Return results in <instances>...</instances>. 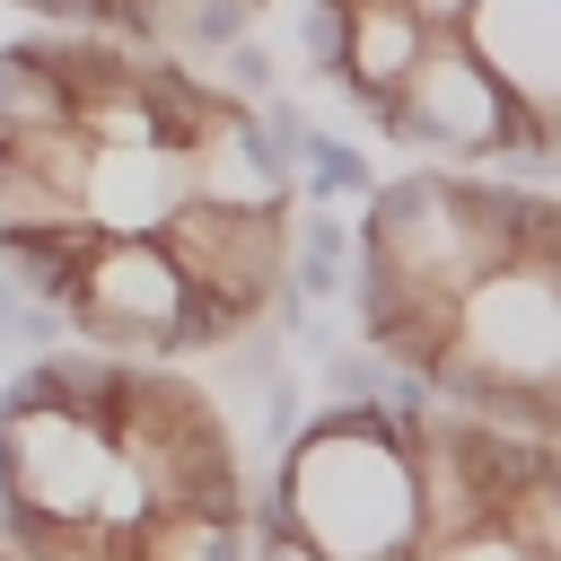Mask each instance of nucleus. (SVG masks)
Instances as JSON below:
<instances>
[{
    "label": "nucleus",
    "instance_id": "obj_5",
    "mask_svg": "<svg viewBox=\"0 0 561 561\" xmlns=\"http://www.w3.org/2000/svg\"><path fill=\"white\" fill-rule=\"evenodd\" d=\"M131 561H245V526H219V517H149V526H131Z\"/></svg>",
    "mask_w": 561,
    "mask_h": 561
},
{
    "label": "nucleus",
    "instance_id": "obj_12",
    "mask_svg": "<svg viewBox=\"0 0 561 561\" xmlns=\"http://www.w3.org/2000/svg\"><path fill=\"white\" fill-rule=\"evenodd\" d=\"M307 61H316V79L342 70V18L333 9H307Z\"/></svg>",
    "mask_w": 561,
    "mask_h": 561
},
{
    "label": "nucleus",
    "instance_id": "obj_11",
    "mask_svg": "<svg viewBox=\"0 0 561 561\" xmlns=\"http://www.w3.org/2000/svg\"><path fill=\"white\" fill-rule=\"evenodd\" d=\"M298 254H316V263H351V219L324 210V202H307V219H298Z\"/></svg>",
    "mask_w": 561,
    "mask_h": 561
},
{
    "label": "nucleus",
    "instance_id": "obj_6",
    "mask_svg": "<svg viewBox=\"0 0 561 561\" xmlns=\"http://www.w3.org/2000/svg\"><path fill=\"white\" fill-rule=\"evenodd\" d=\"M491 543H500V552H517V561H561V473H552V482H535L526 500L491 508Z\"/></svg>",
    "mask_w": 561,
    "mask_h": 561
},
{
    "label": "nucleus",
    "instance_id": "obj_9",
    "mask_svg": "<svg viewBox=\"0 0 561 561\" xmlns=\"http://www.w3.org/2000/svg\"><path fill=\"white\" fill-rule=\"evenodd\" d=\"M272 88H280V61H272V53L254 44V35L219 53V79H210V96H228V105H245V96H254V105H263Z\"/></svg>",
    "mask_w": 561,
    "mask_h": 561
},
{
    "label": "nucleus",
    "instance_id": "obj_16",
    "mask_svg": "<svg viewBox=\"0 0 561 561\" xmlns=\"http://www.w3.org/2000/svg\"><path fill=\"white\" fill-rule=\"evenodd\" d=\"M403 561H412V552H403Z\"/></svg>",
    "mask_w": 561,
    "mask_h": 561
},
{
    "label": "nucleus",
    "instance_id": "obj_15",
    "mask_svg": "<svg viewBox=\"0 0 561 561\" xmlns=\"http://www.w3.org/2000/svg\"><path fill=\"white\" fill-rule=\"evenodd\" d=\"M307 9H333V18H342V9H351V0H307Z\"/></svg>",
    "mask_w": 561,
    "mask_h": 561
},
{
    "label": "nucleus",
    "instance_id": "obj_13",
    "mask_svg": "<svg viewBox=\"0 0 561 561\" xmlns=\"http://www.w3.org/2000/svg\"><path fill=\"white\" fill-rule=\"evenodd\" d=\"M254 561H324L316 543H254Z\"/></svg>",
    "mask_w": 561,
    "mask_h": 561
},
{
    "label": "nucleus",
    "instance_id": "obj_1",
    "mask_svg": "<svg viewBox=\"0 0 561 561\" xmlns=\"http://www.w3.org/2000/svg\"><path fill=\"white\" fill-rule=\"evenodd\" d=\"M158 254L175 263L184 289L219 298L228 316L263 324L280 280H289V219L280 210H219V202H184L158 228Z\"/></svg>",
    "mask_w": 561,
    "mask_h": 561
},
{
    "label": "nucleus",
    "instance_id": "obj_8",
    "mask_svg": "<svg viewBox=\"0 0 561 561\" xmlns=\"http://www.w3.org/2000/svg\"><path fill=\"white\" fill-rule=\"evenodd\" d=\"M245 333H254V324L228 316L219 298H202V289L175 298V351H228V342H245Z\"/></svg>",
    "mask_w": 561,
    "mask_h": 561
},
{
    "label": "nucleus",
    "instance_id": "obj_2",
    "mask_svg": "<svg viewBox=\"0 0 561 561\" xmlns=\"http://www.w3.org/2000/svg\"><path fill=\"white\" fill-rule=\"evenodd\" d=\"M175 298H184V280L158 245H96L79 307H70V342L131 359V368H167L175 359Z\"/></svg>",
    "mask_w": 561,
    "mask_h": 561
},
{
    "label": "nucleus",
    "instance_id": "obj_17",
    "mask_svg": "<svg viewBox=\"0 0 561 561\" xmlns=\"http://www.w3.org/2000/svg\"><path fill=\"white\" fill-rule=\"evenodd\" d=\"M18 9H26V0H18Z\"/></svg>",
    "mask_w": 561,
    "mask_h": 561
},
{
    "label": "nucleus",
    "instance_id": "obj_3",
    "mask_svg": "<svg viewBox=\"0 0 561 561\" xmlns=\"http://www.w3.org/2000/svg\"><path fill=\"white\" fill-rule=\"evenodd\" d=\"M456 351H473L491 377L508 386H543L561 377V289L543 272H500L465 298V333Z\"/></svg>",
    "mask_w": 561,
    "mask_h": 561
},
{
    "label": "nucleus",
    "instance_id": "obj_14",
    "mask_svg": "<svg viewBox=\"0 0 561 561\" xmlns=\"http://www.w3.org/2000/svg\"><path fill=\"white\" fill-rule=\"evenodd\" d=\"M456 561H517V552H500V543H491V535H482V543H465V552H456Z\"/></svg>",
    "mask_w": 561,
    "mask_h": 561
},
{
    "label": "nucleus",
    "instance_id": "obj_4",
    "mask_svg": "<svg viewBox=\"0 0 561 561\" xmlns=\"http://www.w3.org/2000/svg\"><path fill=\"white\" fill-rule=\"evenodd\" d=\"M26 131H70V96L26 61V44H0V140H26Z\"/></svg>",
    "mask_w": 561,
    "mask_h": 561
},
{
    "label": "nucleus",
    "instance_id": "obj_7",
    "mask_svg": "<svg viewBox=\"0 0 561 561\" xmlns=\"http://www.w3.org/2000/svg\"><path fill=\"white\" fill-rule=\"evenodd\" d=\"M298 193L333 210V202H368V193H377V175H368V158H359L351 140H333V131H316V140L298 149Z\"/></svg>",
    "mask_w": 561,
    "mask_h": 561
},
{
    "label": "nucleus",
    "instance_id": "obj_10",
    "mask_svg": "<svg viewBox=\"0 0 561 561\" xmlns=\"http://www.w3.org/2000/svg\"><path fill=\"white\" fill-rule=\"evenodd\" d=\"M386 394V359L377 351H324V403H377Z\"/></svg>",
    "mask_w": 561,
    "mask_h": 561
}]
</instances>
